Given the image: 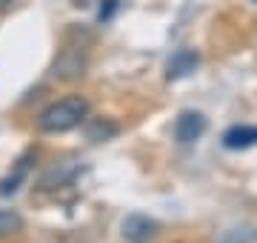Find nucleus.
Masks as SVG:
<instances>
[{"label":"nucleus","mask_w":257,"mask_h":243,"mask_svg":"<svg viewBox=\"0 0 257 243\" xmlns=\"http://www.w3.org/2000/svg\"><path fill=\"white\" fill-rule=\"evenodd\" d=\"M86 114H89V103L83 100L80 94H69L63 100H55L52 106H46L40 112V117H37V126H40V132L60 135V132L80 126Z\"/></svg>","instance_id":"nucleus-1"},{"label":"nucleus","mask_w":257,"mask_h":243,"mask_svg":"<svg viewBox=\"0 0 257 243\" xmlns=\"http://www.w3.org/2000/svg\"><path fill=\"white\" fill-rule=\"evenodd\" d=\"M206 129H209V120H206L200 112L186 109V112L177 114V120H175V141L189 146V143L200 141L203 135H206Z\"/></svg>","instance_id":"nucleus-2"},{"label":"nucleus","mask_w":257,"mask_h":243,"mask_svg":"<svg viewBox=\"0 0 257 243\" xmlns=\"http://www.w3.org/2000/svg\"><path fill=\"white\" fill-rule=\"evenodd\" d=\"M83 69H86V55L80 49H63V55L52 66V75L57 80H77L83 75Z\"/></svg>","instance_id":"nucleus-3"},{"label":"nucleus","mask_w":257,"mask_h":243,"mask_svg":"<svg viewBox=\"0 0 257 243\" xmlns=\"http://www.w3.org/2000/svg\"><path fill=\"white\" fill-rule=\"evenodd\" d=\"M120 232H123V237L128 243H149V240H155L157 223L146 215H128L123 220V226H120Z\"/></svg>","instance_id":"nucleus-4"},{"label":"nucleus","mask_w":257,"mask_h":243,"mask_svg":"<svg viewBox=\"0 0 257 243\" xmlns=\"http://www.w3.org/2000/svg\"><path fill=\"white\" fill-rule=\"evenodd\" d=\"M200 66V55L194 49H180L172 55V60L166 63V77L169 80H183V77L194 75V69Z\"/></svg>","instance_id":"nucleus-5"},{"label":"nucleus","mask_w":257,"mask_h":243,"mask_svg":"<svg viewBox=\"0 0 257 243\" xmlns=\"http://www.w3.org/2000/svg\"><path fill=\"white\" fill-rule=\"evenodd\" d=\"M80 166L74 160H63V163H55L49 169L46 175L40 178V189H60V186H69L74 178H77Z\"/></svg>","instance_id":"nucleus-6"},{"label":"nucleus","mask_w":257,"mask_h":243,"mask_svg":"<svg viewBox=\"0 0 257 243\" xmlns=\"http://www.w3.org/2000/svg\"><path fill=\"white\" fill-rule=\"evenodd\" d=\"M257 143V126H231L223 132V146L231 152L240 149H251Z\"/></svg>","instance_id":"nucleus-7"},{"label":"nucleus","mask_w":257,"mask_h":243,"mask_svg":"<svg viewBox=\"0 0 257 243\" xmlns=\"http://www.w3.org/2000/svg\"><path fill=\"white\" fill-rule=\"evenodd\" d=\"M26 172H29V158H23L12 175H6V178L0 180V195H3V197H6V195H15V192L20 189V183L26 180Z\"/></svg>","instance_id":"nucleus-8"},{"label":"nucleus","mask_w":257,"mask_h":243,"mask_svg":"<svg viewBox=\"0 0 257 243\" xmlns=\"http://www.w3.org/2000/svg\"><path fill=\"white\" fill-rule=\"evenodd\" d=\"M214 243H257V229L254 226H234V229H226Z\"/></svg>","instance_id":"nucleus-9"},{"label":"nucleus","mask_w":257,"mask_h":243,"mask_svg":"<svg viewBox=\"0 0 257 243\" xmlns=\"http://www.w3.org/2000/svg\"><path fill=\"white\" fill-rule=\"evenodd\" d=\"M117 123H111V120H94L89 123V129H86V138L92 143H103V141H109V138H114L117 135Z\"/></svg>","instance_id":"nucleus-10"},{"label":"nucleus","mask_w":257,"mask_h":243,"mask_svg":"<svg viewBox=\"0 0 257 243\" xmlns=\"http://www.w3.org/2000/svg\"><path fill=\"white\" fill-rule=\"evenodd\" d=\"M23 229V217L12 209H0V237H12Z\"/></svg>","instance_id":"nucleus-11"},{"label":"nucleus","mask_w":257,"mask_h":243,"mask_svg":"<svg viewBox=\"0 0 257 243\" xmlns=\"http://www.w3.org/2000/svg\"><path fill=\"white\" fill-rule=\"evenodd\" d=\"M117 9H120V0H100V12H97V20H100V23L111 20Z\"/></svg>","instance_id":"nucleus-12"},{"label":"nucleus","mask_w":257,"mask_h":243,"mask_svg":"<svg viewBox=\"0 0 257 243\" xmlns=\"http://www.w3.org/2000/svg\"><path fill=\"white\" fill-rule=\"evenodd\" d=\"M9 6H12V0H0V12H3V9H9Z\"/></svg>","instance_id":"nucleus-13"},{"label":"nucleus","mask_w":257,"mask_h":243,"mask_svg":"<svg viewBox=\"0 0 257 243\" xmlns=\"http://www.w3.org/2000/svg\"><path fill=\"white\" fill-rule=\"evenodd\" d=\"M251 3H257V0H251Z\"/></svg>","instance_id":"nucleus-14"}]
</instances>
